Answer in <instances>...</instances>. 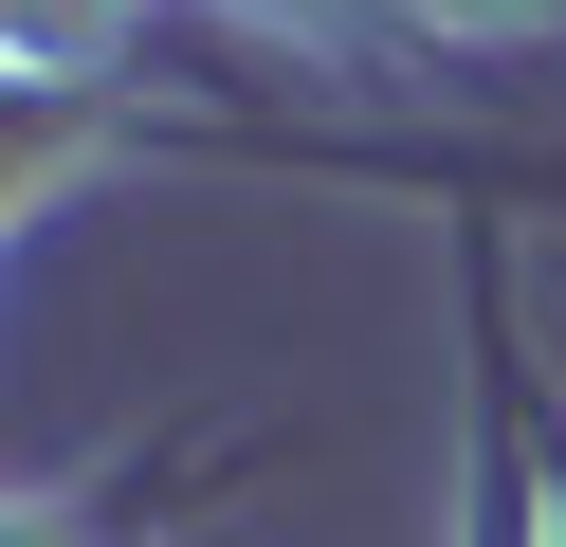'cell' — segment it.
<instances>
[{
	"mask_svg": "<svg viewBox=\"0 0 566 547\" xmlns=\"http://www.w3.org/2000/svg\"><path fill=\"white\" fill-rule=\"evenodd\" d=\"M19 19V73H111V19H147V0H0Z\"/></svg>",
	"mask_w": 566,
	"mask_h": 547,
	"instance_id": "7a4b0ae2",
	"label": "cell"
},
{
	"mask_svg": "<svg viewBox=\"0 0 566 547\" xmlns=\"http://www.w3.org/2000/svg\"><path fill=\"white\" fill-rule=\"evenodd\" d=\"M0 547H165V529H128V511H92V493H38Z\"/></svg>",
	"mask_w": 566,
	"mask_h": 547,
	"instance_id": "3957f363",
	"label": "cell"
},
{
	"mask_svg": "<svg viewBox=\"0 0 566 547\" xmlns=\"http://www.w3.org/2000/svg\"><path fill=\"white\" fill-rule=\"evenodd\" d=\"M457 311H475V547H566V493H548V383H530V328H512V238L457 201Z\"/></svg>",
	"mask_w": 566,
	"mask_h": 547,
	"instance_id": "6da1fadb",
	"label": "cell"
}]
</instances>
